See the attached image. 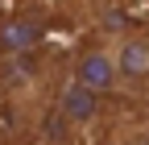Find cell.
I'll use <instances>...</instances> for the list:
<instances>
[{
	"mask_svg": "<svg viewBox=\"0 0 149 145\" xmlns=\"http://www.w3.org/2000/svg\"><path fill=\"white\" fill-rule=\"evenodd\" d=\"M58 116L70 124V129H91V124L104 116V96L95 91V87L70 79L58 91Z\"/></svg>",
	"mask_w": 149,
	"mask_h": 145,
	"instance_id": "cell-3",
	"label": "cell"
},
{
	"mask_svg": "<svg viewBox=\"0 0 149 145\" xmlns=\"http://www.w3.org/2000/svg\"><path fill=\"white\" fill-rule=\"evenodd\" d=\"M108 145H149L141 133H128V129H120V133H112L108 137Z\"/></svg>",
	"mask_w": 149,
	"mask_h": 145,
	"instance_id": "cell-5",
	"label": "cell"
},
{
	"mask_svg": "<svg viewBox=\"0 0 149 145\" xmlns=\"http://www.w3.org/2000/svg\"><path fill=\"white\" fill-rule=\"evenodd\" d=\"M112 58H116V87L141 91L149 83V33H120L112 42Z\"/></svg>",
	"mask_w": 149,
	"mask_h": 145,
	"instance_id": "cell-1",
	"label": "cell"
},
{
	"mask_svg": "<svg viewBox=\"0 0 149 145\" xmlns=\"http://www.w3.org/2000/svg\"><path fill=\"white\" fill-rule=\"evenodd\" d=\"M74 79L95 87L100 96L116 91V58H112V46L108 42H91L79 50V58H74Z\"/></svg>",
	"mask_w": 149,
	"mask_h": 145,
	"instance_id": "cell-4",
	"label": "cell"
},
{
	"mask_svg": "<svg viewBox=\"0 0 149 145\" xmlns=\"http://www.w3.org/2000/svg\"><path fill=\"white\" fill-rule=\"evenodd\" d=\"M46 38V13L42 8H17L0 21V50L4 54H29Z\"/></svg>",
	"mask_w": 149,
	"mask_h": 145,
	"instance_id": "cell-2",
	"label": "cell"
}]
</instances>
